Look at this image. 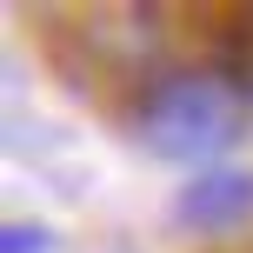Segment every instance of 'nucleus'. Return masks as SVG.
Returning <instances> with one entry per match:
<instances>
[{
	"label": "nucleus",
	"mask_w": 253,
	"mask_h": 253,
	"mask_svg": "<svg viewBox=\"0 0 253 253\" xmlns=\"http://www.w3.org/2000/svg\"><path fill=\"white\" fill-rule=\"evenodd\" d=\"M47 247H53V233L34 227V220H13V227L0 233V253H47Z\"/></svg>",
	"instance_id": "obj_3"
},
{
	"label": "nucleus",
	"mask_w": 253,
	"mask_h": 253,
	"mask_svg": "<svg viewBox=\"0 0 253 253\" xmlns=\"http://www.w3.org/2000/svg\"><path fill=\"white\" fill-rule=\"evenodd\" d=\"M240 120H247V93L220 67H173L140 93V140L173 167L207 173V160H220L240 140Z\"/></svg>",
	"instance_id": "obj_1"
},
{
	"label": "nucleus",
	"mask_w": 253,
	"mask_h": 253,
	"mask_svg": "<svg viewBox=\"0 0 253 253\" xmlns=\"http://www.w3.org/2000/svg\"><path fill=\"white\" fill-rule=\"evenodd\" d=\"M173 220L187 233H233L240 220H253V173L247 167H207L180 187Z\"/></svg>",
	"instance_id": "obj_2"
}]
</instances>
